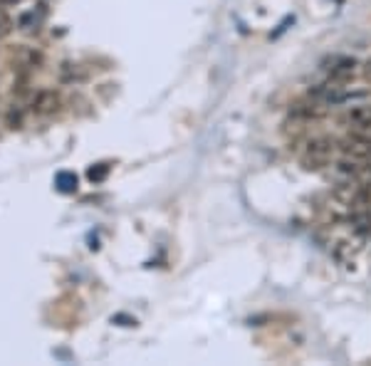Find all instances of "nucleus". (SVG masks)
<instances>
[{"label":"nucleus","mask_w":371,"mask_h":366,"mask_svg":"<svg viewBox=\"0 0 371 366\" xmlns=\"http://www.w3.org/2000/svg\"><path fill=\"white\" fill-rule=\"evenodd\" d=\"M337 151V141L327 137H317L307 141V149L302 154V169L305 171H322L332 164V156Z\"/></svg>","instance_id":"obj_1"},{"label":"nucleus","mask_w":371,"mask_h":366,"mask_svg":"<svg viewBox=\"0 0 371 366\" xmlns=\"http://www.w3.org/2000/svg\"><path fill=\"white\" fill-rule=\"evenodd\" d=\"M337 149L342 151V156L354 161H369L371 159V139L362 137V134H347L342 141H337Z\"/></svg>","instance_id":"obj_2"},{"label":"nucleus","mask_w":371,"mask_h":366,"mask_svg":"<svg viewBox=\"0 0 371 366\" xmlns=\"http://www.w3.org/2000/svg\"><path fill=\"white\" fill-rule=\"evenodd\" d=\"M332 67H325L329 72V82L334 85H347L357 77V70H359V62L354 57H332L329 62Z\"/></svg>","instance_id":"obj_3"},{"label":"nucleus","mask_w":371,"mask_h":366,"mask_svg":"<svg viewBox=\"0 0 371 366\" xmlns=\"http://www.w3.org/2000/svg\"><path fill=\"white\" fill-rule=\"evenodd\" d=\"M60 107H62V99H60V94H57L55 90L38 92L33 97V104H30L33 114H38V117H47V114L60 112Z\"/></svg>","instance_id":"obj_4"},{"label":"nucleus","mask_w":371,"mask_h":366,"mask_svg":"<svg viewBox=\"0 0 371 366\" xmlns=\"http://www.w3.org/2000/svg\"><path fill=\"white\" fill-rule=\"evenodd\" d=\"M10 62H13V67H18V70H38L40 65H43V55H40L38 50H33V47H18V50H13V55H10Z\"/></svg>","instance_id":"obj_5"},{"label":"nucleus","mask_w":371,"mask_h":366,"mask_svg":"<svg viewBox=\"0 0 371 366\" xmlns=\"http://www.w3.org/2000/svg\"><path fill=\"white\" fill-rule=\"evenodd\" d=\"M359 169H362V161L347 159V156H342V159L332 164V171H334V176H337L339 181H357Z\"/></svg>","instance_id":"obj_6"},{"label":"nucleus","mask_w":371,"mask_h":366,"mask_svg":"<svg viewBox=\"0 0 371 366\" xmlns=\"http://www.w3.org/2000/svg\"><path fill=\"white\" fill-rule=\"evenodd\" d=\"M371 122V107L369 104H352L349 112L344 114V124L349 127H362V124H369Z\"/></svg>","instance_id":"obj_7"},{"label":"nucleus","mask_w":371,"mask_h":366,"mask_svg":"<svg viewBox=\"0 0 371 366\" xmlns=\"http://www.w3.org/2000/svg\"><path fill=\"white\" fill-rule=\"evenodd\" d=\"M85 77H87V72L82 70L80 65H70V62H67V65L60 67V80L62 82H82Z\"/></svg>","instance_id":"obj_8"},{"label":"nucleus","mask_w":371,"mask_h":366,"mask_svg":"<svg viewBox=\"0 0 371 366\" xmlns=\"http://www.w3.org/2000/svg\"><path fill=\"white\" fill-rule=\"evenodd\" d=\"M55 183L62 193H75L77 191V176L75 174H60Z\"/></svg>","instance_id":"obj_9"},{"label":"nucleus","mask_w":371,"mask_h":366,"mask_svg":"<svg viewBox=\"0 0 371 366\" xmlns=\"http://www.w3.org/2000/svg\"><path fill=\"white\" fill-rule=\"evenodd\" d=\"M107 174H109V166L107 164H97V166H92V169L87 171V179H90L92 183H99V181L107 179Z\"/></svg>","instance_id":"obj_10"},{"label":"nucleus","mask_w":371,"mask_h":366,"mask_svg":"<svg viewBox=\"0 0 371 366\" xmlns=\"http://www.w3.org/2000/svg\"><path fill=\"white\" fill-rule=\"evenodd\" d=\"M13 28H15L13 18H10V15L5 13V10H0V40L8 38V35L13 33Z\"/></svg>","instance_id":"obj_11"},{"label":"nucleus","mask_w":371,"mask_h":366,"mask_svg":"<svg viewBox=\"0 0 371 366\" xmlns=\"http://www.w3.org/2000/svg\"><path fill=\"white\" fill-rule=\"evenodd\" d=\"M362 75H364V80H367L369 85H371V57L362 65Z\"/></svg>","instance_id":"obj_12"},{"label":"nucleus","mask_w":371,"mask_h":366,"mask_svg":"<svg viewBox=\"0 0 371 366\" xmlns=\"http://www.w3.org/2000/svg\"><path fill=\"white\" fill-rule=\"evenodd\" d=\"M23 3V0H0V5H18Z\"/></svg>","instance_id":"obj_13"}]
</instances>
